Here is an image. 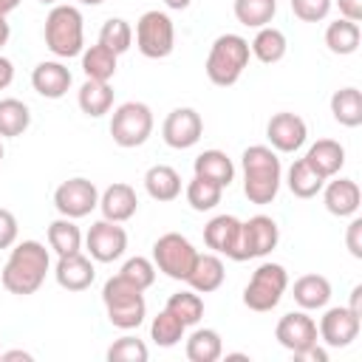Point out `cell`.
Segmentation results:
<instances>
[{
    "label": "cell",
    "mask_w": 362,
    "mask_h": 362,
    "mask_svg": "<svg viewBox=\"0 0 362 362\" xmlns=\"http://www.w3.org/2000/svg\"><path fill=\"white\" fill-rule=\"evenodd\" d=\"M48 269H51V255H48L45 243L20 240L8 252V260H6V266L0 272V283H3V288L8 294L28 297L45 283Z\"/></svg>",
    "instance_id": "6da1fadb"
},
{
    "label": "cell",
    "mask_w": 362,
    "mask_h": 362,
    "mask_svg": "<svg viewBox=\"0 0 362 362\" xmlns=\"http://www.w3.org/2000/svg\"><path fill=\"white\" fill-rule=\"evenodd\" d=\"M240 170H243V195L249 204L266 206L277 198L280 181H283V167L277 153L269 144H252L240 156Z\"/></svg>",
    "instance_id": "7a4b0ae2"
},
{
    "label": "cell",
    "mask_w": 362,
    "mask_h": 362,
    "mask_svg": "<svg viewBox=\"0 0 362 362\" xmlns=\"http://www.w3.org/2000/svg\"><path fill=\"white\" fill-rule=\"evenodd\" d=\"M45 48L57 57V59H71L79 57L85 51V20L82 11L71 3H57L51 6L48 17H45Z\"/></svg>",
    "instance_id": "3957f363"
},
{
    "label": "cell",
    "mask_w": 362,
    "mask_h": 362,
    "mask_svg": "<svg viewBox=\"0 0 362 362\" xmlns=\"http://www.w3.org/2000/svg\"><path fill=\"white\" fill-rule=\"evenodd\" d=\"M249 40L240 37V34H221L215 37V42L209 45V54H206V62H204V71H206V79L218 88H232L246 65H249Z\"/></svg>",
    "instance_id": "277c9868"
},
{
    "label": "cell",
    "mask_w": 362,
    "mask_h": 362,
    "mask_svg": "<svg viewBox=\"0 0 362 362\" xmlns=\"http://www.w3.org/2000/svg\"><path fill=\"white\" fill-rule=\"evenodd\" d=\"M102 303L107 311L110 325L122 328V331H133L144 322L147 317V303H144V291L139 286H133L130 280H124L122 274H113L105 280L102 286Z\"/></svg>",
    "instance_id": "5b68a950"
},
{
    "label": "cell",
    "mask_w": 362,
    "mask_h": 362,
    "mask_svg": "<svg viewBox=\"0 0 362 362\" xmlns=\"http://www.w3.org/2000/svg\"><path fill=\"white\" fill-rule=\"evenodd\" d=\"M286 288H288V272L280 263L266 260L252 272V277L243 288V305L249 311H257V314L272 311L283 300Z\"/></svg>",
    "instance_id": "8992f818"
},
{
    "label": "cell",
    "mask_w": 362,
    "mask_h": 362,
    "mask_svg": "<svg viewBox=\"0 0 362 362\" xmlns=\"http://www.w3.org/2000/svg\"><path fill=\"white\" fill-rule=\"evenodd\" d=\"M153 124H156V119H153L150 105L130 99V102H122L113 110V116H110V136L124 150L141 147L153 136Z\"/></svg>",
    "instance_id": "52a82bcc"
},
{
    "label": "cell",
    "mask_w": 362,
    "mask_h": 362,
    "mask_svg": "<svg viewBox=\"0 0 362 362\" xmlns=\"http://www.w3.org/2000/svg\"><path fill=\"white\" fill-rule=\"evenodd\" d=\"M133 37H136V48L147 59H164L175 48V25L170 14L158 8H150L136 20Z\"/></svg>",
    "instance_id": "ba28073f"
},
{
    "label": "cell",
    "mask_w": 362,
    "mask_h": 362,
    "mask_svg": "<svg viewBox=\"0 0 362 362\" xmlns=\"http://www.w3.org/2000/svg\"><path fill=\"white\" fill-rule=\"evenodd\" d=\"M195 257H198V249L181 232H164L153 243L156 272L167 274L170 280H187L189 272H192V266H195Z\"/></svg>",
    "instance_id": "9c48e42d"
},
{
    "label": "cell",
    "mask_w": 362,
    "mask_h": 362,
    "mask_svg": "<svg viewBox=\"0 0 362 362\" xmlns=\"http://www.w3.org/2000/svg\"><path fill=\"white\" fill-rule=\"evenodd\" d=\"M54 206L62 218H85L99 206V189L90 178H68L54 189Z\"/></svg>",
    "instance_id": "30bf717a"
},
{
    "label": "cell",
    "mask_w": 362,
    "mask_h": 362,
    "mask_svg": "<svg viewBox=\"0 0 362 362\" xmlns=\"http://www.w3.org/2000/svg\"><path fill=\"white\" fill-rule=\"evenodd\" d=\"M280 240V226L272 215H252L249 221H240V252L238 263L252 257H266Z\"/></svg>",
    "instance_id": "8fae6325"
},
{
    "label": "cell",
    "mask_w": 362,
    "mask_h": 362,
    "mask_svg": "<svg viewBox=\"0 0 362 362\" xmlns=\"http://www.w3.org/2000/svg\"><path fill=\"white\" fill-rule=\"evenodd\" d=\"M85 249H88V257L90 260H96V263H113L127 249V232H124L122 223L102 218V221L90 223V229L85 235Z\"/></svg>",
    "instance_id": "7c38bea8"
},
{
    "label": "cell",
    "mask_w": 362,
    "mask_h": 362,
    "mask_svg": "<svg viewBox=\"0 0 362 362\" xmlns=\"http://www.w3.org/2000/svg\"><path fill=\"white\" fill-rule=\"evenodd\" d=\"M204 136V119L195 107H173L161 124V139L173 150H189Z\"/></svg>",
    "instance_id": "4fadbf2b"
},
{
    "label": "cell",
    "mask_w": 362,
    "mask_h": 362,
    "mask_svg": "<svg viewBox=\"0 0 362 362\" xmlns=\"http://www.w3.org/2000/svg\"><path fill=\"white\" fill-rule=\"evenodd\" d=\"M359 328H362V317H356L348 305H334L325 308V314L320 317L317 334L320 342H325L328 348H348L359 337Z\"/></svg>",
    "instance_id": "5bb4252c"
},
{
    "label": "cell",
    "mask_w": 362,
    "mask_h": 362,
    "mask_svg": "<svg viewBox=\"0 0 362 362\" xmlns=\"http://www.w3.org/2000/svg\"><path fill=\"white\" fill-rule=\"evenodd\" d=\"M266 139L274 153H297L308 139V124L291 110H280L266 122Z\"/></svg>",
    "instance_id": "9a60e30c"
},
{
    "label": "cell",
    "mask_w": 362,
    "mask_h": 362,
    "mask_svg": "<svg viewBox=\"0 0 362 362\" xmlns=\"http://www.w3.org/2000/svg\"><path fill=\"white\" fill-rule=\"evenodd\" d=\"M274 339L288 351V354H300L305 351L308 345L320 342V334H317V322L314 317H308L305 311H288L277 320L274 325Z\"/></svg>",
    "instance_id": "2e32d148"
},
{
    "label": "cell",
    "mask_w": 362,
    "mask_h": 362,
    "mask_svg": "<svg viewBox=\"0 0 362 362\" xmlns=\"http://www.w3.org/2000/svg\"><path fill=\"white\" fill-rule=\"evenodd\" d=\"M204 243L229 260H238L240 252V221L235 215H215L204 226Z\"/></svg>",
    "instance_id": "e0dca14e"
},
{
    "label": "cell",
    "mask_w": 362,
    "mask_h": 362,
    "mask_svg": "<svg viewBox=\"0 0 362 362\" xmlns=\"http://www.w3.org/2000/svg\"><path fill=\"white\" fill-rule=\"evenodd\" d=\"M54 277H57L59 288H65V291H85L96 280V269H93V260L88 255L74 252V255L57 257Z\"/></svg>",
    "instance_id": "ac0fdd59"
},
{
    "label": "cell",
    "mask_w": 362,
    "mask_h": 362,
    "mask_svg": "<svg viewBox=\"0 0 362 362\" xmlns=\"http://www.w3.org/2000/svg\"><path fill=\"white\" fill-rule=\"evenodd\" d=\"M71 82H74V76H71L68 65L59 59H42L31 71V88L45 99H62L68 93Z\"/></svg>",
    "instance_id": "d6986e66"
},
{
    "label": "cell",
    "mask_w": 362,
    "mask_h": 362,
    "mask_svg": "<svg viewBox=\"0 0 362 362\" xmlns=\"http://www.w3.org/2000/svg\"><path fill=\"white\" fill-rule=\"evenodd\" d=\"M322 201H325V209L337 218H351L359 212V204H362V192H359V184L354 178H339L334 175V181L322 184Z\"/></svg>",
    "instance_id": "ffe728a7"
},
{
    "label": "cell",
    "mask_w": 362,
    "mask_h": 362,
    "mask_svg": "<svg viewBox=\"0 0 362 362\" xmlns=\"http://www.w3.org/2000/svg\"><path fill=\"white\" fill-rule=\"evenodd\" d=\"M99 209H102V218L124 223L139 212V195H136V189L130 184L116 181L99 195Z\"/></svg>",
    "instance_id": "44dd1931"
},
{
    "label": "cell",
    "mask_w": 362,
    "mask_h": 362,
    "mask_svg": "<svg viewBox=\"0 0 362 362\" xmlns=\"http://www.w3.org/2000/svg\"><path fill=\"white\" fill-rule=\"evenodd\" d=\"M223 277H226V266H223L221 255H215V252L201 255L198 252L195 266H192V272L184 283H189V288L198 291V294H209V291H218L223 286Z\"/></svg>",
    "instance_id": "7402d4cb"
},
{
    "label": "cell",
    "mask_w": 362,
    "mask_h": 362,
    "mask_svg": "<svg viewBox=\"0 0 362 362\" xmlns=\"http://www.w3.org/2000/svg\"><path fill=\"white\" fill-rule=\"evenodd\" d=\"M303 158L328 181V178L339 175V170L345 167V147L334 139H317Z\"/></svg>",
    "instance_id": "603a6c76"
},
{
    "label": "cell",
    "mask_w": 362,
    "mask_h": 362,
    "mask_svg": "<svg viewBox=\"0 0 362 362\" xmlns=\"http://www.w3.org/2000/svg\"><path fill=\"white\" fill-rule=\"evenodd\" d=\"M192 173L201 175V178H206V181H215L218 187H229L235 181V164H232V158L223 150H215V147L195 156Z\"/></svg>",
    "instance_id": "cb8c5ba5"
},
{
    "label": "cell",
    "mask_w": 362,
    "mask_h": 362,
    "mask_svg": "<svg viewBox=\"0 0 362 362\" xmlns=\"http://www.w3.org/2000/svg\"><path fill=\"white\" fill-rule=\"evenodd\" d=\"M144 189L153 201L158 204H167V201H175L181 195V175L175 167L170 164H153L147 173H144Z\"/></svg>",
    "instance_id": "d4e9b609"
},
{
    "label": "cell",
    "mask_w": 362,
    "mask_h": 362,
    "mask_svg": "<svg viewBox=\"0 0 362 362\" xmlns=\"http://www.w3.org/2000/svg\"><path fill=\"white\" fill-rule=\"evenodd\" d=\"M294 303L303 311H317L325 308L331 300V280L325 274H303L294 280Z\"/></svg>",
    "instance_id": "484cf974"
},
{
    "label": "cell",
    "mask_w": 362,
    "mask_h": 362,
    "mask_svg": "<svg viewBox=\"0 0 362 362\" xmlns=\"http://www.w3.org/2000/svg\"><path fill=\"white\" fill-rule=\"evenodd\" d=\"M76 105L90 119H99V116L110 113V107H113V88H110V82L85 79L79 93H76Z\"/></svg>",
    "instance_id": "4316f807"
},
{
    "label": "cell",
    "mask_w": 362,
    "mask_h": 362,
    "mask_svg": "<svg viewBox=\"0 0 362 362\" xmlns=\"http://www.w3.org/2000/svg\"><path fill=\"white\" fill-rule=\"evenodd\" d=\"M249 51H252V57L260 59L263 65H274V62H280V59L286 57L288 40H286V34H283L280 28L263 25V28H257L255 40L249 42Z\"/></svg>",
    "instance_id": "83f0119b"
},
{
    "label": "cell",
    "mask_w": 362,
    "mask_h": 362,
    "mask_svg": "<svg viewBox=\"0 0 362 362\" xmlns=\"http://www.w3.org/2000/svg\"><path fill=\"white\" fill-rule=\"evenodd\" d=\"M82 71H85V79H99V82H110L116 76V68H119V54H113L110 48H105L102 42L96 45H88L82 54Z\"/></svg>",
    "instance_id": "f1b7e54d"
},
{
    "label": "cell",
    "mask_w": 362,
    "mask_h": 362,
    "mask_svg": "<svg viewBox=\"0 0 362 362\" xmlns=\"http://www.w3.org/2000/svg\"><path fill=\"white\" fill-rule=\"evenodd\" d=\"M82 243H85V235L82 229L74 223V218H57L48 223V249H54L57 257L62 255H74V252H82Z\"/></svg>",
    "instance_id": "f546056e"
},
{
    "label": "cell",
    "mask_w": 362,
    "mask_h": 362,
    "mask_svg": "<svg viewBox=\"0 0 362 362\" xmlns=\"http://www.w3.org/2000/svg\"><path fill=\"white\" fill-rule=\"evenodd\" d=\"M184 354L189 362H218L223 356V339L215 328H195L187 337Z\"/></svg>",
    "instance_id": "4dcf8cb0"
},
{
    "label": "cell",
    "mask_w": 362,
    "mask_h": 362,
    "mask_svg": "<svg viewBox=\"0 0 362 362\" xmlns=\"http://www.w3.org/2000/svg\"><path fill=\"white\" fill-rule=\"evenodd\" d=\"M331 116L342 127H359L362 124V90L348 85L334 90L331 96Z\"/></svg>",
    "instance_id": "1f68e13d"
},
{
    "label": "cell",
    "mask_w": 362,
    "mask_h": 362,
    "mask_svg": "<svg viewBox=\"0 0 362 362\" xmlns=\"http://www.w3.org/2000/svg\"><path fill=\"white\" fill-rule=\"evenodd\" d=\"M359 40H362L359 23H351V20H345V17L328 23V28H325V45H328V51L337 54V57L354 54V51L359 48Z\"/></svg>",
    "instance_id": "d6a6232c"
},
{
    "label": "cell",
    "mask_w": 362,
    "mask_h": 362,
    "mask_svg": "<svg viewBox=\"0 0 362 362\" xmlns=\"http://www.w3.org/2000/svg\"><path fill=\"white\" fill-rule=\"evenodd\" d=\"M286 184H288V189H291L294 198H314V195L322 189L325 178H322L305 158H297V161L288 167V173H286Z\"/></svg>",
    "instance_id": "836d02e7"
},
{
    "label": "cell",
    "mask_w": 362,
    "mask_h": 362,
    "mask_svg": "<svg viewBox=\"0 0 362 362\" xmlns=\"http://www.w3.org/2000/svg\"><path fill=\"white\" fill-rule=\"evenodd\" d=\"M28 124H31V110L23 99H14V96L0 99V139L23 136Z\"/></svg>",
    "instance_id": "e575fe53"
},
{
    "label": "cell",
    "mask_w": 362,
    "mask_h": 362,
    "mask_svg": "<svg viewBox=\"0 0 362 362\" xmlns=\"http://www.w3.org/2000/svg\"><path fill=\"white\" fill-rule=\"evenodd\" d=\"M232 11L240 25L263 28V25H272V20L277 14V0H235Z\"/></svg>",
    "instance_id": "d590c367"
},
{
    "label": "cell",
    "mask_w": 362,
    "mask_h": 362,
    "mask_svg": "<svg viewBox=\"0 0 362 362\" xmlns=\"http://www.w3.org/2000/svg\"><path fill=\"white\" fill-rule=\"evenodd\" d=\"M164 308H167L173 317H178L187 328H189V325H198L201 317H204V300H201V294L192 291V288H181V291L170 294V300H167Z\"/></svg>",
    "instance_id": "8d00e7d4"
},
{
    "label": "cell",
    "mask_w": 362,
    "mask_h": 362,
    "mask_svg": "<svg viewBox=\"0 0 362 362\" xmlns=\"http://www.w3.org/2000/svg\"><path fill=\"white\" fill-rule=\"evenodd\" d=\"M187 195V204L195 209V212H209L221 204V195H223V187H218L215 181H206L201 175H192V181L187 184L184 189Z\"/></svg>",
    "instance_id": "74e56055"
},
{
    "label": "cell",
    "mask_w": 362,
    "mask_h": 362,
    "mask_svg": "<svg viewBox=\"0 0 362 362\" xmlns=\"http://www.w3.org/2000/svg\"><path fill=\"white\" fill-rule=\"evenodd\" d=\"M184 331H187V325H184L178 317H173L167 308L158 311V314L153 317V322H150V339H153L158 348H173V345H178V342L184 339Z\"/></svg>",
    "instance_id": "f35d334b"
},
{
    "label": "cell",
    "mask_w": 362,
    "mask_h": 362,
    "mask_svg": "<svg viewBox=\"0 0 362 362\" xmlns=\"http://www.w3.org/2000/svg\"><path fill=\"white\" fill-rule=\"evenodd\" d=\"M99 42L113 54H124L133 45V25L124 17H107L99 28Z\"/></svg>",
    "instance_id": "ab89813d"
},
{
    "label": "cell",
    "mask_w": 362,
    "mask_h": 362,
    "mask_svg": "<svg viewBox=\"0 0 362 362\" xmlns=\"http://www.w3.org/2000/svg\"><path fill=\"white\" fill-rule=\"evenodd\" d=\"M119 274H122L124 280H130L133 286H139L141 291H147V288L156 283V263L147 260V257H141V255H136V257H127V260L122 263Z\"/></svg>",
    "instance_id": "60d3db41"
},
{
    "label": "cell",
    "mask_w": 362,
    "mask_h": 362,
    "mask_svg": "<svg viewBox=\"0 0 362 362\" xmlns=\"http://www.w3.org/2000/svg\"><path fill=\"white\" fill-rule=\"evenodd\" d=\"M147 356H150L147 345H144L139 337H133V334L119 337V339L107 348V359H110V362H147Z\"/></svg>",
    "instance_id": "b9f144b4"
},
{
    "label": "cell",
    "mask_w": 362,
    "mask_h": 362,
    "mask_svg": "<svg viewBox=\"0 0 362 362\" xmlns=\"http://www.w3.org/2000/svg\"><path fill=\"white\" fill-rule=\"evenodd\" d=\"M334 0H291V11L303 23H320L328 17Z\"/></svg>",
    "instance_id": "7bdbcfd3"
},
{
    "label": "cell",
    "mask_w": 362,
    "mask_h": 362,
    "mask_svg": "<svg viewBox=\"0 0 362 362\" xmlns=\"http://www.w3.org/2000/svg\"><path fill=\"white\" fill-rule=\"evenodd\" d=\"M17 235H20V226L14 212L0 206V249H11L17 243Z\"/></svg>",
    "instance_id": "ee69618b"
},
{
    "label": "cell",
    "mask_w": 362,
    "mask_h": 362,
    "mask_svg": "<svg viewBox=\"0 0 362 362\" xmlns=\"http://www.w3.org/2000/svg\"><path fill=\"white\" fill-rule=\"evenodd\" d=\"M345 246H348L351 257L362 260V218L359 215H351V223L345 229Z\"/></svg>",
    "instance_id": "f6af8a7d"
},
{
    "label": "cell",
    "mask_w": 362,
    "mask_h": 362,
    "mask_svg": "<svg viewBox=\"0 0 362 362\" xmlns=\"http://www.w3.org/2000/svg\"><path fill=\"white\" fill-rule=\"evenodd\" d=\"M337 8H339V17L351 20V23H359L362 20V0H334Z\"/></svg>",
    "instance_id": "bcb514c9"
},
{
    "label": "cell",
    "mask_w": 362,
    "mask_h": 362,
    "mask_svg": "<svg viewBox=\"0 0 362 362\" xmlns=\"http://www.w3.org/2000/svg\"><path fill=\"white\" fill-rule=\"evenodd\" d=\"M297 362H328V351L320 345V342H314V345H308L305 351H300V354H291Z\"/></svg>",
    "instance_id": "7dc6e473"
},
{
    "label": "cell",
    "mask_w": 362,
    "mask_h": 362,
    "mask_svg": "<svg viewBox=\"0 0 362 362\" xmlns=\"http://www.w3.org/2000/svg\"><path fill=\"white\" fill-rule=\"evenodd\" d=\"M14 82V62L0 54V90H6Z\"/></svg>",
    "instance_id": "c3c4849f"
},
{
    "label": "cell",
    "mask_w": 362,
    "mask_h": 362,
    "mask_svg": "<svg viewBox=\"0 0 362 362\" xmlns=\"http://www.w3.org/2000/svg\"><path fill=\"white\" fill-rule=\"evenodd\" d=\"M0 359H3V362H17V359H23V362H31L34 356H31L28 351H20V348H14V351H0Z\"/></svg>",
    "instance_id": "681fc988"
},
{
    "label": "cell",
    "mask_w": 362,
    "mask_h": 362,
    "mask_svg": "<svg viewBox=\"0 0 362 362\" xmlns=\"http://www.w3.org/2000/svg\"><path fill=\"white\" fill-rule=\"evenodd\" d=\"M348 308L356 314V317H362V286H354V291H351V303H348Z\"/></svg>",
    "instance_id": "f907efd6"
},
{
    "label": "cell",
    "mask_w": 362,
    "mask_h": 362,
    "mask_svg": "<svg viewBox=\"0 0 362 362\" xmlns=\"http://www.w3.org/2000/svg\"><path fill=\"white\" fill-rule=\"evenodd\" d=\"M8 37H11V25H8V20L0 14V48L8 42Z\"/></svg>",
    "instance_id": "816d5d0a"
},
{
    "label": "cell",
    "mask_w": 362,
    "mask_h": 362,
    "mask_svg": "<svg viewBox=\"0 0 362 362\" xmlns=\"http://www.w3.org/2000/svg\"><path fill=\"white\" fill-rule=\"evenodd\" d=\"M189 3L192 0H164V6L173 8V11H184V8H189Z\"/></svg>",
    "instance_id": "f5cc1de1"
},
{
    "label": "cell",
    "mask_w": 362,
    "mask_h": 362,
    "mask_svg": "<svg viewBox=\"0 0 362 362\" xmlns=\"http://www.w3.org/2000/svg\"><path fill=\"white\" fill-rule=\"evenodd\" d=\"M17 6H20V0H0V14H3V17H8Z\"/></svg>",
    "instance_id": "db71d44e"
},
{
    "label": "cell",
    "mask_w": 362,
    "mask_h": 362,
    "mask_svg": "<svg viewBox=\"0 0 362 362\" xmlns=\"http://www.w3.org/2000/svg\"><path fill=\"white\" fill-rule=\"evenodd\" d=\"M82 6H99V3H105V0H79Z\"/></svg>",
    "instance_id": "11a10c76"
},
{
    "label": "cell",
    "mask_w": 362,
    "mask_h": 362,
    "mask_svg": "<svg viewBox=\"0 0 362 362\" xmlns=\"http://www.w3.org/2000/svg\"><path fill=\"white\" fill-rule=\"evenodd\" d=\"M40 3H42V6H57L59 0H40Z\"/></svg>",
    "instance_id": "9f6ffc18"
},
{
    "label": "cell",
    "mask_w": 362,
    "mask_h": 362,
    "mask_svg": "<svg viewBox=\"0 0 362 362\" xmlns=\"http://www.w3.org/2000/svg\"><path fill=\"white\" fill-rule=\"evenodd\" d=\"M0 161H3V141H0Z\"/></svg>",
    "instance_id": "6f0895ef"
}]
</instances>
